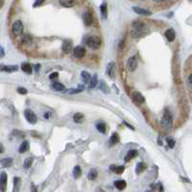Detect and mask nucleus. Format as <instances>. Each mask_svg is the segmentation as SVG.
<instances>
[{
    "instance_id": "obj_42",
    "label": "nucleus",
    "mask_w": 192,
    "mask_h": 192,
    "mask_svg": "<svg viewBox=\"0 0 192 192\" xmlns=\"http://www.w3.org/2000/svg\"><path fill=\"white\" fill-rule=\"evenodd\" d=\"M82 90H79V89H77V90H69V93H71V94H75V93H79V92H81Z\"/></svg>"
},
{
    "instance_id": "obj_48",
    "label": "nucleus",
    "mask_w": 192,
    "mask_h": 192,
    "mask_svg": "<svg viewBox=\"0 0 192 192\" xmlns=\"http://www.w3.org/2000/svg\"><path fill=\"white\" fill-rule=\"evenodd\" d=\"M124 124H125L126 126H128V127H129V128H130V129H132V130H134V128L133 126H131L130 124H128L127 122H124Z\"/></svg>"
},
{
    "instance_id": "obj_18",
    "label": "nucleus",
    "mask_w": 192,
    "mask_h": 192,
    "mask_svg": "<svg viewBox=\"0 0 192 192\" xmlns=\"http://www.w3.org/2000/svg\"><path fill=\"white\" fill-rule=\"evenodd\" d=\"M21 69L23 72H25V73H27V74H31L32 72H33V68H32L30 63H22Z\"/></svg>"
},
{
    "instance_id": "obj_10",
    "label": "nucleus",
    "mask_w": 192,
    "mask_h": 192,
    "mask_svg": "<svg viewBox=\"0 0 192 192\" xmlns=\"http://www.w3.org/2000/svg\"><path fill=\"white\" fill-rule=\"evenodd\" d=\"M83 21L85 23L86 26H90L92 22H93V18H92V15L89 12H86L83 14Z\"/></svg>"
},
{
    "instance_id": "obj_47",
    "label": "nucleus",
    "mask_w": 192,
    "mask_h": 192,
    "mask_svg": "<svg viewBox=\"0 0 192 192\" xmlns=\"http://www.w3.org/2000/svg\"><path fill=\"white\" fill-rule=\"evenodd\" d=\"M39 68H41V65H36V66H35V70H36V72H38Z\"/></svg>"
},
{
    "instance_id": "obj_24",
    "label": "nucleus",
    "mask_w": 192,
    "mask_h": 192,
    "mask_svg": "<svg viewBox=\"0 0 192 192\" xmlns=\"http://www.w3.org/2000/svg\"><path fill=\"white\" fill-rule=\"evenodd\" d=\"M146 168H147V166H146L145 163H144V162H139L137 165V169H135V172H137V174H140V173H142L144 170H145Z\"/></svg>"
},
{
    "instance_id": "obj_41",
    "label": "nucleus",
    "mask_w": 192,
    "mask_h": 192,
    "mask_svg": "<svg viewBox=\"0 0 192 192\" xmlns=\"http://www.w3.org/2000/svg\"><path fill=\"white\" fill-rule=\"evenodd\" d=\"M4 55H5V51H4V48L0 45V59L3 58L4 57Z\"/></svg>"
},
{
    "instance_id": "obj_33",
    "label": "nucleus",
    "mask_w": 192,
    "mask_h": 192,
    "mask_svg": "<svg viewBox=\"0 0 192 192\" xmlns=\"http://www.w3.org/2000/svg\"><path fill=\"white\" fill-rule=\"evenodd\" d=\"M110 143L111 144H116V143H118L119 142V140H120V138H119V135L116 134V133H114V134H113V135H111L110 137Z\"/></svg>"
},
{
    "instance_id": "obj_40",
    "label": "nucleus",
    "mask_w": 192,
    "mask_h": 192,
    "mask_svg": "<svg viewBox=\"0 0 192 192\" xmlns=\"http://www.w3.org/2000/svg\"><path fill=\"white\" fill-rule=\"evenodd\" d=\"M58 76H59V74H58V72H53V73H52V74H50L49 78H50L51 80H53V79H56V78H58Z\"/></svg>"
},
{
    "instance_id": "obj_14",
    "label": "nucleus",
    "mask_w": 192,
    "mask_h": 192,
    "mask_svg": "<svg viewBox=\"0 0 192 192\" xmlns=\"http://www.w3.org/2000/svg\"><path fill=\"white\" fill-rule=\"evenodd\" d=\"M114 68H115V63L114 62H110L109 65L107 66V74L111 78L114 77Z\"/></svg>"
},
{
    "instance_id": "obj_43",
    "label": "nucleus",
    "mask_w": 192,
    "mask_h": 192,
    "mask_svg": "<svg viewBox=\"0 0 192 192\" xmlns=\"http://www.w3.org/2000/svg\"><path fill=\"white\" fill-rule=\"evenodd\" d=\"M43 4V1H37L35 4H34V7H38V6H41Z\"/></svg>"
},
{
    "instance_id": "obj_32",
    "label": "nucleus",
    "mask_w": 192,
    "mask_h": 192,
    "mask_svg": "<svg viewBox=\"0 0 192 192\" xmlns=\"http://www.w3.org/2000/svg\"><path fill=\"white\" fill-rule=\"evenodd\" d=\"M32 162H33V158H27L25 159V161H24L23 167L25 168V169H28V168L31 167Z\"/></svg>"
},
{
    "instance_id": "obj_6",
    "label": "nucleus",
    "mask_w": 192,
    "mask_h": 192,
    "mask_svg": "<svg viewBox=\"0 0 192 192\" xmlns=\"http://www.w3.org/2000/svg\"><path fill=\"white\" fill-rule=\"evenodd\" d=\"M24 115H25V118H26L27 121L29 123H31V124H35L38 121L37 115L35 114L34 111H32L31 110H24Z\"/></svg>"
},
{
    "instance_id": "obj_19",
    "label": "nucleus",
    "mask_w": 192,
    "mask_h": 192,
    "mask_svg": "<svg viewBox=\"0 0 192 192\" xmlns=\"http://www.w3.org/2000/svg\"><path fill=\"white\" fill-rule=\"evenodd\" d=\"M60 4L63 7H66V8H70L72 6H74L77 4V2L75 1H72V0H62L60 1Z\"/></svg>"
},
{
    "instance_id": "obj_8",
    "label": "nucleus",
    "mask_w": 192,
    "mask_h": 192,
    "mask_svg": "<svg viewBox=\"0 0 192 192\" xmlns=\"http://www.w3.org/2000/svg\"><path fill=\"white\" fill-rule=\"evenodd\" d=\"M7 189V174L2 172L0 174V191L6 192Z\"/></svg>"
},
{
    "instance_id": "obj_31",
    "label": "nucleus",
    "mask_w": 192,
    "mask_h": 192,
    "mask_svg": "<svg viewBox=\"0 0 192 192\" xmlns=\"http://www.w3.org/2000/svg\"><path fill=\"white\" fill-rule=\"evenodd\" d=\"M97 176H98L97 171H96L95 169H91L90 172L89 173V176H87V177H89V179L90 181H93V180H95L96 178H97Z\"/></svg>"
},
{
    "instance_id": "obj_35",
    "label": "nucleus",
    "mask_w": 192,
    "mask_h": 192,
    "mask_svg": "<svg viewBox=\"0 0 192 192\" xmlns=\"http://www.w3.org/2000/svg\"><path fill=\"white\" fill-rule=\"evenodd\" d=\"M100 90H102L105 93H108V89H107V85L105 84V82H101L100 84Z\"/></svg>"
},
{
    "instance_id": "obj_52",
    "label": "nucleus",
    "mask_w": 192,
    "mask_h": 192,
    "mask_svg": "<svg viewBox=\"0 0 192 192\" xmlns=\"http://www.w3.org/2000/svg\"><path fill=\"white\" fill-rule=\"evenodd\" d=\"M145 192H152V191H145Z\"/></svg>"
},
{
    "instance_id": "obj_29",
    "label": "nucleus",
    "mask_w": 192,
    "mask_h": 192,
    "mask_svg": "<svg viewBox=\"0 0 192 192\" xmlns=\"http://www.w3.org/2000/svg\"><path fill=\"white\" fill-rule=\"evenodd\" d=\"M96 128H97V130L102 133V134H106V130H107V128H106V124L105 123H98L97 125H96Z\"/></svg>"
},
{
    "instance_id": "obj_36",
    "label": "nucleus",
    "mask_w": 192,
    "mask_h": 192,
    "mask_svg": "<svg viewBox=\"0 0 192 192\" xmlns=\"http://www.w3.org/2000/svg\"><path fill=\"white\" fill-rule=\"evenodd\" d=\"M124 169H125V167H124V166H118V167L115 168V171H114V172H115L116 174H119V175H120V174H122V173L124 172Z\"/></svg>"
},
{
    "instance_id": "obj_13",
    "label": "nucleus",
    "mask_w": 192,
    "mask_h": 192,
    "mask_svg": "<svg viewBox=\"0 0 192 192\" xmlns=\"http://www.w3.org/2000/svg\"><path fill=\"white\" fill-rule=\"evenodd\" d=\"M0 70L11 73V72H14L18 70V66H3V65H1L0 66Z\"/></svg>"
},
{
    "instance_id": "obj_39",
    "label": "nucleus",
    "mask_w": 192,
    "mask_h": 192,
    "mask_svg": "<svg viewBox=\"0 0 192 192\" xmlns=\"http://www.w3.org/2000/svg\"><path fill=\"white\" fill-rule=\"evenodd\" d=\"M18 92L20 93V94H27V90L24 89V87H18Z\"/></svg>"
},
{
    "instance_id": "obj_17",
    "label": "nucleus",
    "mask_w": 192,
    "mask_h": 192,
    "mask_svg": "<svg viewBox=\"0 0 192 192\" xmlns=\"http://www.w3.org/2000/svg\"><path fill=\"white\" fill-rule=\"evenodd\" d=\"M114 186L118 189V190H123L126 186H127V183L125 181L123 180H119V181H116L114 182Z\"/></svg>"
},
{
    "instance_id": "obj_2",
    "label": "nucleus",
    "mask_w": 192,
    "mask_h": 192,
    "mask_svg": "<svg viewBox=\"0 0 192 192\" xmlns=\"http://www.w3.org/2000/svg\"><path fill=\"white\" fill-rule=\"evenodd\" d=\"M161 124H162V127L165 130L171 129V127H172V117H171L170 113L167 110H164V114H163V116L161 120Z\"/></svg>"
},
{
    "instance_id": "obj_26",
    "label": "nucleus",
    "mask_w": 192,
    "mask_h": 192,
    "mask_svg": "<svg viewBox=\"0 0 192 192\" xmlns=\"http://www.w3.org/2000/svg\"><path fill=\"white\" fill-rule=\"evenodd\" d=\"M52 87H53V90H58V91H63L66 90L65 86H63L62 84H61V83H54L52 85Z\"/></svg>"
},
{
    "instance_id": "obj_38",
    "label": "nucleus",
    "mask_w": 192,
    "mask_h": 192,
    "mask_svg": "<svg viewBox=\"0 0 192 192\" xmlns=\"http://www.w3.org/2000/svg\"><path fill=\"white\" fill-rule=\"evenodd\" d=\"M191 80H192V75L190 74L187 78V83H188V90H189V92L191 93V86H192V82H191Z\"/></svg>"
},
{
    "instance_id": "obj_51",
    "label": "nucleus",
    "mask_w": 192,
    "mask_h": 192,
    "mask_svg": "<svg viewBox=\"0 0 192 192\" xmlns=\"http://www.w3.org/2000/svg\"><path fill=\"white\" fill-rule=\"evenodd\" d=\"M3 5H4V1H0V8H1Z\"/></svg>"
},
{
    "instance_id": "obj_34",
    "label": "nucleus",
    "mask_w": 192,
    "mask_h": 192,
    "mask_svg": "<svg viewBox=\"0 0 192 192\" xmlns=\"http://www.w3.org/2000/svg\"><path fill=\"white\" fill-rule=\"evenodd\" d=\"M32 42V38L29 37V36H25V37H23V39H22V43L24 44H28Z\"/></svg>"
},
{
    "instance_id": "obj_27",
    "label": "nucleus",
    "mask_w": 192,
    "mask_h": 192,
    "mask_svg": "<svg viewBox=\"0 0 192 192\" xmlns=\"http://www.w3.org/2000/svg\"><path fill=\"white\" fill-rule=\"evenodd\" d=\"M97 83H98V78H97V75L95 74L90 81V89L91 90V89H93V87H95Z\"/></svg>"
},
{
    "instance_id": "obj_16",
    "label": "nucleus",
    "mask_w": 192,
    "mask_h": 192,
    "mask_svg": "<svg viewBox=\"0 0 192 192\" xmlns=\"http://www.w3.org/2000/svg\"><path fill=\"white\" fill-rule=\"evenodd\" d=\"M138 154V152L137 150H131V151H129V152H128L127 156H126V158H125V162H129V161H131L132 158H134L137 157Z\"/></svg>"
},
{
    "instance_id": "obj_49",
    "label": "nucleus",
    "mask_w": 192,
    "mask_h": 192,
    "mask_svg": "<svg viewBox=\"0 0 192 192\" xmlns=\"http://www.w3.org/2000/svg\"><path fill=\"white\" fill-rule=\"evenodd\" d=\"M115 168H116V167H115L114 165H111V166H110V170L114 172V171H115Z\"/></svg>"
},
{
    "instance_id": "obj_3",
    "label": "nucleus",
    "mask_w": 192,
    "mask_h": 192,
    "mask_svg": "<svg viewBox=\"0 0 192 192\" xmlns=\"http://www.w3.org/2000/svg\"><path fill=\"white\" fill-rule=\"evenodd\" d=\"M101 38L99 37H90L89 38L86 39V45L89 46L91 49H98V48L101 46Z\"/></svg>"
},
{
    "instance_id": "obj_1",
    "label": "nucleus",
    "mask_w": 192,
    "mask_h": 192,
    "mask_svg": "<svg viewBox=\"0 0 192 192\" xmlns=\"http://www.w3.org/2000/svg\"><path fill=\"white\" fill-rule=\"evenodd\" d=\"M133 30L131 32V35L134 38H139L142 37L146 34L147 32V27L144 23L140 22V21H134L133 24Z\"/></svg>"
},
{
    "instance_id": "obj_20",
    "label": "nucleus",
    "mask_w": 192,
    "mask_h": 192,
    "mask_svg": "<svg viewBox=\"0 0 192 192\" xmlns=\"http://www.w3.org/2000/svg\"><path fill=\"white\" fill-rule=\"evenodd\" d=\"M28 150H29V142L27 140H24L20 145L18 151H19V153H25Z\"/></svg>"
},
{
    "instance_id": "obj_11",
    "label": "nucleus",
    "mask_w": 192,
    "mask_h": 192,
    "mask_svg": "<svg viewBox=\"0 0 192 192\" xmlns=\"http://www.w3.org/2000/svg\"><path fill=\"white\" fill-rule=\"evenodd\" d=\"M133 10L134 11V13H137L139 15H151L152 14L150 11L142 9V8H138V7H133Z\"/></svg>"
},
{
    "instance_id": "obj_45",
    "label": "nucleus",
    "mask_w": 192,
    "mask_h": 192,
    "mask_svg": "<svg viewBox=\"0 0 192 192\" xmlns=\"http://www.w3.org/2000/svg\"><path fill=\"white\" fill-rule=\"evenodd\" d=\"M158 190L159 192H163V186L162 183H158Z\"/></svg>"
},
{
    "instance_id": "obj_25",
    "label": "nucleus",
    "mask_w": 192,
    "mask_h": 192,
    "mask_svg": "<svg viewBox=\"0 0 192 192\" xmlns=\"http://www.w3.org/2000/svg\"><path fill=\"white\" fill-rule=\"evenodd\" d=\"M84 114H81V113H78L74 115L73 117V120H74V122L75 123H82L84 121Z\"/></svg>"
},
{
    "instance_id": "obj_15",
    "label": "nucleus",
    "mask_w": 192,
    "mask_h": 192,
    "mask_svg": "<svg viewBox=\"0 0 192 192\" xmlns=\"http://www.w3.org/2000/svg\"><path fill=\"white\" fill-rule=\"evenodd\" d=\"M175 37H176V34H175V31L173 29H168L165 32V38L169 42H173L175 39Z\"/></svg>"
},
{
    "instance_id": "obj_21",
    "label": "nucleus",
    "mask_w": 192,
    "mask_h": 192,
    "mask_svg": "<svg viewBox=\"0 0 192 192\" xmlns=\"http://www.w3.org/2000/svg\"><path fill=\"white\" fill-rule=\"evenodd\" d=\"M81 76H82V79H83L84 83H86V84L90 83V79H91V76H90V74L89 73V72H87V71H82Z\"/></svg>"
},
{
    "instance_id": "obj_5",
    "label": "nucleus",
    "mask_w": 192,
    "mask_h": 192,
    "mask_svg": "<svg viewBox=\"0 0 192 192\" xmlns=\"http://www.w3.org/2000/svg\"><path fill=\"white\" fill-rule=\"evenodd\" d=\"M131 97H132L133 102L135 104V105H138V106L141 105V104H143L144 101H145V98L143 97V95H142L141 93L138 92V91L133 92V93L131 94Z\"/></svg>"
},
{
    "instance_id": "obj_23",
    "label": "nucleus",
    "mask_w": 192,
    "mask_h": 192,
    "mask_svg": "<svg viewBox=\"0 0 192 192\" xmlns=\"http://www.w3.org/2000/svg\"><path fill=\"white\" fill-rule=\"evenodd\" d=\"M13 164V159L11 158H6L1 159V165L3 167H10Z\"/></svg>"
},
{
    "instance_id": "obj_9",
    "label": "nucleus",
    "mask_w": 192,
    "mask_h": 192,
    "mask_svg": "<svg viewBox=\"0 0 192 192\" xmlns=\"http://www.w3.org/2000/svg\"><path fill=\"white\" fill-rule=\"evenodd\" d=\"M138 62L137 57H134H134L130 58L129 61H128V65H127L128 69H129L130 71H134L138 67Z\"/></svg>"
},
{
    "instance_id": "obj_44",
    "label": "nucleus",
    "mask_w": 192,
    "mask_h": 192,
    "mask_svg": "<svg viewBox=\"0 0 192 192\" xmlns=\"http://www.w3.org/2000/svg\"><path fill=\"white\" fill-rule=\"evenodd\" d=\"M31 189H32V192H37V187L35 186V185H33V183H32V186H31Z\"/></svg>"
},
{
    "instance_id": "obj_4",
    "label": "nucleus",
    "mask_w": 192,
    "mask_h": 192,
    "mask_svg": "<svg viewBox=\"0 0 192 192\" xmlns=\"http://www.w3.org/2000/svg\"><path fill=\"white\" fill-rule=\"evenodd\" d=\"M13 34L15 37H19L23 34V24L20 20H17L13 24Z\"/></svg>"
},
{
    "instance_id": "obj_7",
    "label": "nucleus",
    "mask_w": 192,
    "mask_h": 192,
    "mask_svg": "<svg viewBox=\"0 0 192 192\" xmlns=\"http://www.w3.org/2000/svg\"><path fill=\"white\" fill-rule=\"evenodd\" d=\"M73 54H74V57L77 58V59H82L85 57L86 55V49L85 47L83 46H76L73 50Z\"/></svg>"
},
{
    "instance_id": "obj_37",
    "label": "nucleus",
    "mask_w": 192,
    "mask_h": 192,
    "mask_svg": "<svg viewBox=\"0 0 192 192\" xmlns=\"http://www.w3.org/2000/svg\"><path fill=\"white\" fill-rule=\"evenodd\" d=\"M167 143H168V146H169L170 148H174V146H175V141L172 138H167Z\"/></svg>"
},
{
    "instance_id": "obj_50",
    "label": "nucleus",
    "mask_w": 192,
    "mask_h": 192,
    "mask_svg": "<svg viewBox=\"0 0 192 192\" xmlns=\"http://www.w3.org/2000/svg\"><path fill=\"white\" fill-rule=\"evenodd\" d=\"M97 192H105V191H104L103 189H101V188H98L97 189Z\"/></svg>"
},
{
    "instance_id": "obj_12",
    "label": "nucleus",
    "mask_w": 192,
    "mask_h": 192,
    "mask_svg": "<svg viewBox=\"0 0 192 192\" xmlns=\"http://www.w3.org/2000/svg\"><path fill=\"white\" fill-rule=\"evenodd\" d=\"M62 51L66 54H69L72 50V43L69 41H65L62 43Z\"/></svg>"
},
{
    "instance_id": "obj_28",
    "label": "nucleus",
    "mask_w": 192,
    "mask_h": 192,
    "mask_svg": "<svg viewBox=\"0 0 192 192\" xmlns=\"http://www.w3.org/2000/svg\"><path fill=\"white\" fill-rule=\"evenodd\" d=\"M100 11H101V14L103 15L104 18H107V3L104 2L101 6H100Z\"/></svg>"
},
{
    "instance_id": "obj_46",
    "label": "nucleus",
    "mask_w": 192,
    "mask_h": 192,
    "mask_svg": "<svg viewBox=\"0 0 192 192\" xmlns=\"http://www.w3.org/2000/svg\"><path fill=\"white\" fill-rule=\"evenodd\" d=\"M4 152V147H3V145H2V143L0 142V154H2Z\"/></svg>"
},
{
    "instance_id": "obj_22",
    "label": "nucleus",
    "mask_w": 192,
    "mask_h": 192,
    "mask_svg": "<svg viewBox=\"0 0 192 192\" xmlns=\"http://www.w3.org/2000/svg\"><path fill=\"white\" fill-rule=\"evenodd\" d=\"M19 187H20V179L15 177L14 179V190L13 192H19Z\"/></svg>"
},
{
    "instance_id": "obj_30",
    "label": "nucleus",
    "mask_w": 192,
    "mask_h": 192,
    "mask_svg": "<svg viewBox=\"0 0 192 192\" xmlns=\"http://www.w3.org/2000/svg\"><path fill=\"white\" fill-rule=\"evenodd\" d=\"M82 174V170L81 168H80V166H75L74 167V170H73V176L75 179H78L80 176H81Z\"/></svg>"
}]
</instances>
